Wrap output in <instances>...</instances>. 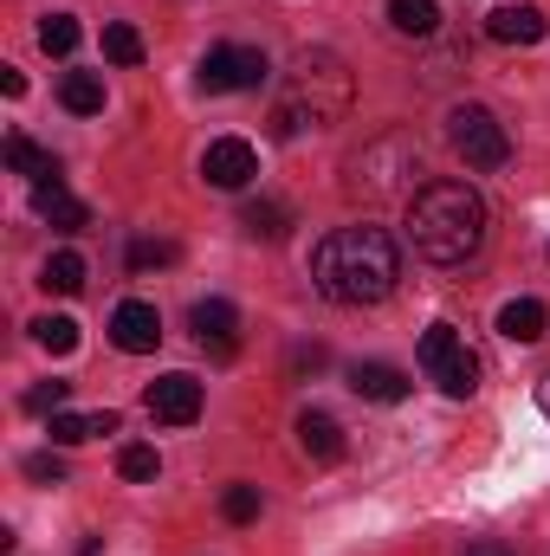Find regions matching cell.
Returning a JSON list of instances; mask_svg holds the SVG:
<instances>
[{
	"mask_svg": "<svg viewBox=\"0 0 550 556\" xmlns=\"http://www.w3.org/2000/svg\"><path fill=\"white\" fill-rule=\"evenodd\" d=\"M311 285L343 304V311H363V304H383L396 285H402V247L389 240V227H337L317 240L311 253Z\"/></svg>",
	"mask_w": 550,
	"mask_h": 556,
	"instance_id": "1",
	"label": "cell"
},
{
	"mask_svg": "<svg viewBox=\"0 0 550 556\" xmlns=\"http://www.w3.org/2000/svg\"><path fill=\"white\" fill-rule=\"evenodd\" d=\"M357 104V78L343 65V52L330 46H304L291 52L285 78H278V98H273V137H304V130H330L343 124Z\"/></svg>",
	"mask_w": 550,
	"mask_h": 556,
	"instance_id": "2",
	"label": "cell"
},
{
	"mask_svg": "<svg viewBox=\"0 0 550 556\" xmlns=\"http://www.w3.org/2000/svg\"><path fill=\"white\" fill-rule=\"evenodd\" d=\"M486 227L492 214L473 181H427L409 201V247L427 266H466L486 247Z\"/></svg>",
	"mask_w": 550,
	"mask_h": 556,
	"instance_id": "3",
	"label": "cell"
},
{
	"mask_svg": "<svg viewBox=\"0 0 550 556\" xmlns=\"http://www.w3.org/2000/svg\"><path fill=\"white\" fill-rule=\"evenodd\" d=\"M343 188L350 194H363V201H396V194H421L427 181H421V142L409 130H383V137H370L350 162H343Z\"/></svg>",
	"mask_w": 550,
	"mask_h": 556,
	"instance_id": "4",
	"label": "cell"
},
{
	"mask_svg": "<svg viewBox=\"0 0 550 556\" xmlns=\"http://www.w3.org/2000/svg\"><path fill=\"white\" fill-rule=\"evenodd\" d=\"M421 369H427V382H434L440 395H453V402H466V395L479 389V356L466 350V337H460L453 324H427V330H421Z\"/></svg>",
	"mask_w": 550,
	"mask_h": 556,
	"instance_id": "5",
	"label": "cell"
},
{
	"mask_svg": "<svg viewBox=\"0 0 550 556\" xmlns=\"http://www.w3.org/2000/svg\"><path fill=\"white\" fill-rule=\"evenodd\" d=\"M447 142L466 168H505L512 162V137L486 104H453L447 111Z\"/></svg>",
	"mask_w": 550,
	"mask_h": 556,
	"instance_id": "6",
	"label": "cell"
},
{
	"mask_svg": "<svg viewBox=\"0 0 550 556\" xmlns=\"http://www.w3.org/2000/svg\"><path fill=\"white\" fill-rule=\"evenodd\" d=\"M266 78H273V65H266L260 46H214V52L201 59V91H214V98H227V91H260Z\"/></svg>",
	"mask_w": 550,
	"mask_h": 556,
	"instance_id": "7",
	"label": "cell"
},
{
	"mask_svg": "<svg viewBox=\"0 0 550 556\" xmlns=\"http://www.w3.org/2000/svg\"><path fill=\"white\" fill-rule=\"evenodd\" d=\"M201 175H208V188H247L253 175H260V149L247 137H214L208 142V155H201Z\"/></svg>",
	"mask_w": 550,
	"mask_h": 556,
	"instance_id": "8",
	"label": "cell"
},
{
	"mask_svg": "<svg viewBox=\"0 0 550 556\" xmlns=\"http://www.w3.org/2000/svg\"><path fill=\"white\" fill-rule=\"evenodd\" d=\"M188 324H195V343H201L214 363L240 356V311H234L227 298H201V304L188 311Z\"/></svg>",
	"mask_w": 550,
	"mask_h": 556,
	"instance_id": "9",
	"label": "cell"
},
{
	"mask_svg": "<svg viewBox=\"0 0 550 556\" xmlns=\"http://www.w3.org/2000/svg\"><path fill=\"white\" fill-rule=\"evenodd\" d=\"M142 408L162 420V427H188V420H201V382L195 376H155L149 389H142Z\"/></svg>",
	"mask_w": 550,
	"mask_h": 556,
	"instance_id": "10",
	"label": "cell"
},
{
	"mask_svg": "<svg viewBox=\"0 0 550 556\" xmlns=\"http://www.w3.org/2000/svg\"><path fill=\"white\" fill-rule=\"evenodd\" d=\"M111 343H117L124 356H149V350L162 343V311L142 304V298H124V304L111 311Z\"/></svg>",
	"mask_w": 550,
	"mask_h": 556,
	"instance_id": "11",
	"label": "cell"
},
{
	"mask_svg": "<svg viewBox=\"0 0 550 556\" xmlns=\"http://www.w3.org/2000/svg\"><path fill=\"white\" fill-rule=\"evenodd\" d=\"M33 214H39V220H52L59 233H78V227H91V207H85V201H78V194L59 181V175H52V181H33Z\"/></svg>",
	"mask_w": 550,
	"mask_h": 556,
	"instance_id": "12",
	"label": "cell"
},
{
	"mask_svg": "<svg viewBox=\"0 0 550 556\" xmlns=\"http://www.w3.org/2000/svg\"><path fill=\"white\" fill-rule=\"evenodd\" d=\"M486 33H492L499 46H538V39L550 33V20H545V7L518 0V7H499V13L486 20Z\"/></svg>",
	"mask_w": 550,
	"mask_h": 556,
	"instance_id": "13",
	"label": "cell"
},
{
	"mask_svg": "<svg viewBox=\"0 0 550 556\" xmlns=\"http://www.w3.org/2000/svg\"><path fill=\"white\" fill-rule=\"evenodd\" d=\"M350 389H357L363 402H383V408L409 402V376H402L396 363H357V369H350Z\"/></svg>",
	"mask_w": 550,
	"mask_h": 556,
	"instance_id": "14",
	"label": "cell"
},
{
	"mask_svg": "<svg viewBox=\"0 0 550 556\" xmlns=\"http://www.w3.org/2000/svg\"><path fill=\"white\" fill-rule=\"evenodd\" d=\"M298 446H304L317 466H330V459H343V427L324 415V408H304V415H298Z\"/></svg>",
	"mask_w": 550,
	"mask_h": 556,
	"instance_id": "15",
	"label": "cell"
},
{
	"mask_svg": "<svg viewBox=\"0 0 550 556\" xmlns=\"http://www.w3.org/2000/svg\"><path fill=\"white\" fill-rule=\"evenodd\" d=\"M46 433H52V446H85V440H98V433H117V415H111V408H98V415H52Z\"/></svg>",
	"mask_w": 550,
	"mask_h": 556,
	"instance_id": "16",
	"label": "cell"
},
{
	"mask_svg": "<svg viewBox=\"0 0 550 556\" xmlns=\"http://www.w3.org/2000/svg\"><path fill=\"white\" fill-rule=\"evenodd\" d=\"M545 304H538V298H512V304H505V311H499V337H505V343H538V337H545Z\"/></svg>",
	"mask_w": 550,
	"mask_h": 556,
	"instance_id": "17",
	"label": "cell"
},
{
	"mask_svg": "<svg viewBox=\"0 0 550 556\" xmlns=\"http://www.w3.org/2000/svg\"><path fill=\"white\" fill-rule=\"evenodd\" d=\"M291 220H298V214H291L285 201H273V194L247 201V214H240V227H247L253 240H285V233H291Z\"/></svg>",
	"mask_w": 550,
	"mask_h": 556,
	"instance_id": "18",
	"label": "cell"
},
{
	"mask_svg": "<svg viewBox=\"0 0 550 556\" xmlns=\"http://www.w3.org/2000/svg\"><path fill=\"white\" fill-rule=\"evenodd\" d=\"M389 26L402 39H434L440 33V0H389Z\"/></svg>",
	"mask_w": 550,
	"mask_h": 556,
	"instance_id": "19",
	"label": "cell"
},
{
	"mask_svg": "<svg viewBox=\"0 0 550 556\" xmlns=\"http://www.w3.org/2000/svg\"><path fill=\"white\" fill-rule=\"evenodd\" d=\"M59 104H65L72 117H98V111H104V78H98V72H65Z\"/></svg>",
	"mask_w": 550,
	"mask_h": 556,
	"instance_id": "20",
	"label": "cell"
},
{
	"mask_svg": "<svg viewBox=\"0 0 550 556\" xmlns=\"http://www.w3.org/2000/svg\"><path fill=\"white\" fill-rule=\"evenodd\" d=\"M7 168H13V175H33V181H52V175H59V162H52L33 137H7Z\"/></svg>",
	"mask_w": 550,
	"mask_h": 556,
	"instance_id": "21",
	"label": "cell"
},
{
	"mask_svg": "<svg viewBox=\"0 0 550 556\" xmlns=\"http://www.w3.org/2000/svg\"><path fill=\"white\" fill-rule=\"evenodd\" d=\"M78 39H85V26H78L72 13H52V20H39V46H46L52 59H72V52H78Z\"/></svg>",
	"mask_w": 550,
	"mask_h": 556,
	"instance_id": "22",
	"label": "cell"
},
{
	"mask_svg": "<svg viewBox=\"0 0 550 556\" xmlns=\"http://www.w3.org/2000/svg\"><path fill=\"white\" fill-rule=\"evenodd\" d=\"M46 291H59V298H72V291H85V260L78 253H52L46 260V273H39Z\"/></svg>",
	"mask_w": 550,
	"mask_h": 556,
	"instance_id": "23",
	"label": "cell"
},
{
	"mask_svg": "<svg viewBox=\"0 0 550 556\" xmlns=\"http://www.w3.org/2000/svg\"><path fill=\"white\" fill-rule=\"evenodd\" d=\"M33 343L52 350V356H72L78 350V324L72 317H33Z\"/></svg>",
	"mask_w": 550,
	"mask_h": 556,
	"instance_id": "24",
	"label": "cell"
},
{
	"mask_svg": "<svg viewBox=\"0 0 550 556\" xmlns=\"http://www.w3.org/2000/svg\"><path fill=\"white\" fill-rule=\"evenodd\" d=\"M104 59H111V65H142V33L124 26V20H111V26H104Z\"/></svg>",
	"mask_w": 550,
	"mask_h": 556,
	"instance_id": "25",
	"label": "cell"
},
{
	"mask_svg": "<svg viewBox=\"0 0 550 556\" xmlns=\"http://www.w3.org/2000/svg\"><path fill=\"white\" fill-rule=\"evenodd\" d=\"M260 505H266L260 485H227V492H221V518H227V525H253Z\"/></svg>",
	"mask_w": 550,
	"mask_h": 556,
	"instance_id": "26",
	"label": "cell"
},
{
	"mask_svg": "<svg viewBox=\"0 0 550 556\" xmlns=\"http://www.w3.org/2000/svg\"><path fill=\"white\" fill-rule=\"evenodd\" d=\"M155 472H162L155 446H124V453H117V479H130V485H149Z\"/></svg>",
	"mask_w": 550,
	"mask_h": 556,
	"instance_id": "27",
	"label": "cell"
},
{
	"mask_svg": "<svg viewBox=\"0 0 550 556\" xmlns=\"http://www.w3.org/2000/svg\"><path fill=\"white\" fill-rule=\"evenodd\" d=\"M65 395H72V382H39V389H26V408L33 415H65Z\"/></svg>",
	"mask_w": 550,
	"mask_h": 556,
	"instance_id": "28",
	"label": "cell"
},
{
	"mask_svg": "<svg viewBox=\"0 0 550 556\" xmlns=\"http://www.w3.org/2000/svg\"><path fill=\"white\" fill-rule=\"evenodd\" d=\"M130 266L149 273V266H175V240H130Z\"/></svg>",
	"mask_w": 550,
	"mask_h": 556,
	"instance_id": "29",
	"label": "cell"
},
{
	"mask_svg": "<svg viewBox=\"0 0 550 556\" xmlns=\"http://www.w3.org/2000/svg\"><path fill=\"white\" fill-rule=\"evenodd\" d=\"M26 479H39V485H65V459H59V453H26Z\"/></svg>",
	"mask_w": 550,
	"mask_h": 556,
	"instance_id": "30",
	"label": "cell"
},
{
	"mask_svg": "<svg viewBox=\"0 0 550 556\" xmlns=\"http://www.w3.org/2000/svg\"><path fill=\"white\" fill-rule=\"evenodd\" d=\"M0 91H7V98H20V91H26V78H20L13 65H0Z\"/></svg>",
	"mask_w": 550,
	"mask_h": 556,
	"instance_id": "31",
	"label": "cell"
},
{
	"mask_svg": "<svg viewBox=\"0 0 550 556\" xmlns=\"http://www.w3.org/2000/svg\"><path fill=\"white\" fill-rule=\"evenodd\" d=\"M466 556H512V551H505V544H473Z\"/></svg>",
	"mask_w": 550,
	"mask_h": 556,
	"instance_id": "32",
	"label": "cell"
},
{
	"mask_svg": "<svg viewBox=\"0 0 550 556\" xmlns=\"http://www.w3.org/2000/svg\"><path fill=\"white\" fill-rule=\"evenodd\" d=\"M538 408H545V420H550V376L538 382Z\"/></svg>",
	"mask_w": 550,
	"mask_h": 556,
	"instance_id": "33",
	"label": "cell"
}]
</instances>
